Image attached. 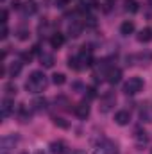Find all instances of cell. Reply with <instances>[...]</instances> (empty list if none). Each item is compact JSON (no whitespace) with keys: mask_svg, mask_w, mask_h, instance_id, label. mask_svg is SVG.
<instances>
[{"mask_svg":"<svg viewBox=\"0 0 152 154\" xmlns=\"http://www.w3.org/2000/svg\"><path fill=\"white\" fill-rule=\"evenodd\" d=\"M138 41L140 43H149V41H152V29L150 27H145V29H141L138 32Z\"/></svg>","mask_w":152,"mask_h":154,"instance_id":"cell-14","label":"cell"},{"mask_svg":"<svg viewBox=\"0 0 152 154\" xmlns=\"http://www.w3.org/2000/svg\"><path fill=\"white\" fill-rule=\"evenodd\" d=\"M150 5H152V0H150Z\"/></svg>","mask_w":152,"mask_h":154,"instance_id":"cell-36","label":"cell"},{"mask_svg":"<svg viewBox=\"0 0 152 154\" xmlns=\"http://www.w3.org/2000/svg\"><path fill=\"white\" fill-rule=\"evenodd\" d=\"M47 84H48L47 75H45L43 72H39V70H34V72L29 75L27 82H25V90H27L29 93H39V91H43V90L47 88Z\"/></svg>","mask_w":152,"mask_h":154,"instance_id":"cell-1","label":"cell"},{"mask_svg":"<svg viewBox=\"0 0 152 154\" xmlns=\"http://www.w3.org/2000/svg\"><path fill=\"white\" fill-rule=\"evenodd\" d=\"M108 151H109V154H120L118 145H116L114 142H111V140H108Z\"/></svg>","mask_w":152,"mask_h":154,"instance_id":"cell-27","label":"cell"},{"mask_svg":"<svg viewBox=\"0 0 152 154\" xmlns=\"http://www.w3.org/2000/svg\"><path fill=\"white\" fill-rule=\"evenodd\" d=\"M143 90V79L141 77H131L123 84V93L125 95H136Z\"/></svg>","mask_w":152,"mask_h":154,"instance_id":"cell-2","label":"cell"},{"mask_svg":"<svg viewBox=\"0 0 152 154\" xmlns=\"http://www.w3.org/2000/svg\"><path fill=\"white\" fill-rule=\"evenodd\" d=\"M36 154H47V152H45V151H38Z\"/></svg>","mask_w":152,"mask_h":154,"instance_id":"cell-34","label":"cell"},{"mask_svg":"<svg viewBox=\"0 0 152 154\" xmlns=\"http://www.w3.org/2000/svg\"><path fill=\"white\" fill-rule=\"evenodd\" d=\"M22 4H23L22 0H13V2H11V7H13V9H22Z\"/></svg>","mask_w":152,"mask_h":154,"instance_id":"cell-33","label":"cell"},{"mask_svg":"<svg viewBox=\"0 0 152 154\" xmlns=\"http://www.w3.org/2000/svg\"><path fill=\"white\" fill-rule=\"evenodd\" d=\"M20 154H29V152H20Z\"/></svg>","mask_w":152,"mask_h":154,"instance_id":"cell-35","label":"cell"},{"mask_svg":"<svg viewBox=\"0 0 152 154\" xmlns=\"http://www.w3.org/2000/svg\"><path fill=\"white\" fill-rule=\"evenodd\" d=\"M50 45H52V48H61V47L65 45V34L54 32L52 38H50Z\"/></svg>","mask_w":152,"mask_h":154,"instance_id":"cell-11","label":"cell"},{"mask_svg":"<svg viewBox=\"0 0 152 154\" xmlns=\"http://www.w3.org/2000/svg\"><path fill=\"white\" fill-rule=\"evenodd\" d=\"M16 34H18V39L25 41V39H29V29H25V27H20Z\"/></svg>","mask_w":152,"mask_h":154,"instance_id":"cell-25","label":"cell"},{"mask_svg":"<svg viewBox=\"0 0 152 154\" xmlns=\"http://www.w3.org/2000/svg\"><path fill=\"white\" fill-rule=\"evenodd\" d=\"M125 9H127L129 13H138L140 4H138L136 0H127V2H125Z\"/></svg>","mask_w":152,"mask_h":154,"instance_id":"cell-22","label":"cell"},{"mask_svg":"<svg viewBox=\"0 0 152 154\" xmlns=\"http://www.w3.org/2000/svg\"><path fill=\"white\" fill-rule=\"evenodd\" d=\"M132 32H134V22L125 20V22L120 25V34H122V36H129V34H132Z\"/></svg>","mask_w":152,"mask_h":154,"instance_id":"cell-12","label":"cell"},{"mask_svg":"<svg viewBox=\"0 0 152 154\" xmlns=\"http://www.w3.org/2000/svg\"><path fill=\"white\" fill-rule=\"evenodd\" d=\"M93 154H109V151H108V147H104V145H99V147H95Z\"/></svg>","mask_w":152,"mask_h":154,"instance_id":"cell-28","label":"cell"},{"mask_svg":"<svg viewBox=\"0 0 152 154\" xmlns=\"http://www.w3.org/2000/svg\"><path fill=\"white\" fill-rule=\"evenodd\" d=\"M106 81H108L109 84H116V82H120V81H122V70L111 66V68L106 72Z\"/></svg>","mask_w":152,"mask_h":154,"instance_id":"cell-7","label":"cell"},{"mask_svg":"<svg viewBox=\"0 0 152 154\" xmlns=\"http://www.w3.org/2000/svg\"><path fill=\"white\" fill-rule=\"evenodd\" d=\"M9 36V29H7V25H2V32H0V39H5Z\"/></svg>","mask_w":152,"mask_h":154,"instance_id":"cell-31","label":"cell"},{"mask_svg":"<svg viewBox=\"0 0 152 154\" xmlns=\"http://www.w3.org/2000/svg\"><path fill=\"white\" fill-rule=\"evenodd\" d=\"M0 22H2V25H7V9H2V13H0Z\"/></svg>","mask_w":152,"mask_h":154,"instance_id":"cell-29","label":"cell"},{"mask_svg":"<svg viewBox=\"0 0 152 154\" xmlns=\"http://www.w3.org/2000/svg\"><path fill=\"white\" fill-rule=\"evenodd\" d=\"M22 11H23L25 16H31V14H34V13L38 11V4H36L34 0H27V2L22 4Z\"/></svg>","mask_w":152,"mask_h":154,"instance_id":"cell-10","label":"cell"},{"mask_svg":"<svg viewBox=\"0 0 152 154\" xmlns=\"http://www.w3.org/2000/svg\"><path fill=\"white\" fill-rule=\"evenodd\" d=\"M32 54H34V52H22V54H20V61H22V63H31V61H32Z\"/></svg>","mask_w":152,"mask_h":154,"instance_id":"cell-26","label":"cell"},{"mask_svg":"<svg viewBox=\"0 0 152 154\" xmlns=\"http://www.w3.org/2000/svg\"><path fill=\"white\" fill-rule=\"evenodd\" d=\"M68 66H70L72 70H81V68H82V63H81L79 56H75V57H70V59H68Z\"/></svg>","mask_w":152,"mask_h":154,"instance_id":"cell-20","label":"cell"},{"mask_svg":"<svg viewBox=\"0 0 152 154\" xmlns=\"http://www.w3.org/2000/svg\"><path fill=\"white\" fill-rule=\"evenodd\" d=\"M65 149H66V145H65V142H61V140L50 143V152L52 154H63L65 152Z\"/></svg>","mask_w":152,"mask_h":154,"instance_id":"cell-15","label":"cell"},{"mask_svg":"<svg viewBox=\"0 0 152 154\" xmlns=\"http://www.w3.org/2000/svg\"><path fill=\"white\" fill-rule=\"evenodd\" d=\"M32 108H34V111H43V109H47V99H34L32 100Z\"/></svg>","mask_w":152,"mask_h":154,"instance_id":"cell-19","label":"cell"},{"mask_svg":"<svg viewBox=\"0 0 152 154\" xmlns=\"http://www.w3.org/2000/svg\"><path fill=\"white\" fill-rule=\"evenodd\" d=\"M18 116H20V122L22 124H27V122H31V113L27 111V108L22 104L20 106V111H18Z\"/></svg>","mask_w":152,"mask_h":154,"instance_id":"cell-18","label":"cell"},{"mask_svg":"<svg viewBox=\"0 0 152 154\" xmlns=\"http://www.w3.org/2000/svg\"><path fill=\"white\" fill-rule=\"evenodd\" d=\"M22 66H23V63H22V61H14V63H11V66H9V77L20 75Z\"/></svg>","mask_w":152,"mask_h":154,"instance_id":"cell-16","label":"cell"},{"mask_svg":"<svg viewBox=\"0 0 152 154\" xmlns=\"http://www.w3.org/2000/svg\"><path fill=\"white\" fill-rule=\"evenodd\" d=\"M86 91H88V97H90V99H95V97H97V93H95V88H93V86L86 88Z\"/></svg>","mask_w":152,"mask_h":154,"instance_id":"cell-32","label":"cell"},{"mask_svg":"<svg viewBox=\"0 0 152 154\" xmlns=\"http://www.w3.org/2000/svg\"><path fill=\"white\" fill-rule=\"evenodd\" d=\"M54 125H57V127H61V129H68V127H70V124H68L63 116H54Z\"/></svg>","mask_w":152,"mask_h":154,"instance_id":"cell-24","label":"cell"},{"mask_svg":"<svg viewBox=\"0 0 152 154\" xmlns=\"http://www.w3.org/2000/svg\"><path fill=\"white\" fill-rule=\"evenodd\" d=\"M4 91H5V97H13V95H16V86L13 84V82H7L5 86H4Z\"/></svg>","mask_w":152,"mask_h":154,"instance_id":"cell-23","label":"cell"},{"mask_svg":"<svg viewBox=\"0 0 152 154\" xmlns=\"http://www.w3.org/2000/svg\"><path fill=\"white\" fill-rule=\"evenodd\" d=\"M134 138H136V143L138 145H147L149 143V134L145 133V131H136V134H134Z\"/></svg>","mask_w":152,"mask_h":154,"instance_id":"cell-17","label":"cell"},{"mask_svg":"<svg viewBox=\"0 0 152 154\" xmlns=\"http://www.w3.org/2000/svg\"><path fill=\"white\" fill-rule=\"evenodd\" d=\"M114 104H116V95H114L113 91H108V93L100 99V111H102V113L111 111Z\"/></svg>","mask_w":152,"mask_h":154,"instance_id":"cell-4","label":"cell"},{"mask_svg":"<svg viewBox=\"0 0 152 154\" xmlns=\"http://www.w3.org/2000/svg\"><path fill=\"white\" fill-rule=\"evenodd\" d=\"M52 82H54L56 86H63V84L66 82V75L61 74V72H59V74H54V75H52Z\"/></svg>","mask_w":152,"mask_h":154,"instance_id":"cell-21","label":"cell"},{"mask_svg":"<svg viewBox=\"0 0 152 154\" xmlns=\"http://www.w3.org/2000/svg\"><path fill=\"white\" fill-rule=\"evenodd\" d=\"M18 142H20L18 134H5V136H2V140H0V151H2V154H9L11 149H14V145Z\"/></svg>","mask_w":152,"mask_h":154,"instance_id":"cell-3","label":"cell"},{"mask_svg":"<svg viewBox=\"0 0 152 154\" xmlns=\"http://www.w3.org/2000/svg\"><path fill=\"white\" fill-rule=\"evenodd\" d=\"M0 113H2V118H7L14 113V100L11 97H5L2 100V106H0Z\"/></svg>","mask_w":152,"mask_h":154,"instance_id":"cell-5","label":"cell"},{"mask_svg":"<svg viewBox=\"0 0 152 154\" xmlns=\"http://www.w3.org/2000/svg\"><path fill=\"white\" fill-rule=\"evenodd\" d=\"M74 111H75L77 118H81V120H86V118L90 116V111H91V109H90V104L84 100V102H79V104H77Z\"/></svg>","mask_w":152,"mask_h":154,"instance_id":"cell-6","label":"cell"},{"mask_svg":"<svg viewBox=\"0 0 152 154\" xmlns=\"http://www.w3.org/2000/svg\"><path fill=\"white\" fill-rule=\"evenodd\" d=\"M114 122H116L118 125H129V122H131V113H129L127 109H120V111H116V115H114Z\"/></svg>","mask_w":152,"mask_h":154,"instance_id":"cell-8","label":"cell"},{"mask_svg":"<svg viewBox=\"0 0 152 154\" xmlns=\"http://www.w3.org/2000/svg\"><path fill=\"white\" fill-rule=\"evenodd\" d=\"M68 4H70V0H56V7H59V9L66 7Z\"/></svg>","mask_w":152,"mask_h":154,"instance_id":"cell-30","label":"cell"},{"mask_svg":"<svg viewBox=\"0 0 152 154\" xmlns=\"http://www.w3.org/2000/svg\"><path fill=\"white\" fill-rule=\"evenodd\" d=\"M39 61H41V65L45 68H52L54 66V56L48 54V52H41L39 54Z\"/></svg>","mask_w":152,"mask_h":154,"instance_id":"cell-13","label":"cell"},{"mask_svg":"<svg viewBox=\"0 0 152 154\" xmlns=\"http://www.w3.org/2000/svg\"><path fill=\"white\" fill-rule=\"evenodd\" d=\"M68 34H70L72 38L81 36V34H82V22H79V20H72V23L68 25Z\"/></svg>","mask_w":152,"mask_h":154,"instance_id":"cell-9","label":"cell"}]
</instances>
